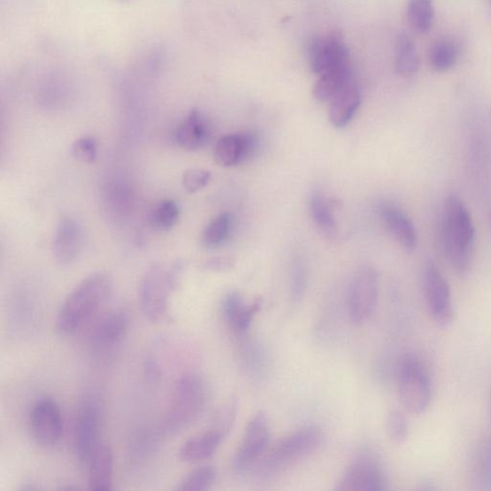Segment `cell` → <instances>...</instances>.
<instances>
[{"label": "cell", "mask_w": 491, "mask_h": 491, "mask_svg": "<svg viewBox=\"0 0 491 491\" xmlns=\"http://www.w3.org/2000/svg\"><path fill=\"white\" fill-rule=\"evenodd\" d=\"M351 64H343L320 76L313 96L320 102H331L342 90L352 84Z\"/></svg>", "instance_id": "cell-22"}, {"label": "cell", "mask_w": 491, "mask_h": 491, "mask_svg": "<svg viewBox=\"0 0 491 491\" xmlns=\"http://www.w3.org/2000/svg\"><path fill=\"white\" fill-rule=\"evenodd\" d=\"M308 61L319 77L324 72L350 63L349 49L339 31L315 36L308 46Z\"/></svg>", "instance_id": "cell-11"}, {"label": "cell", "mask_w": 491, "mask_h": 491, "mask_svg": "<svg viewBox=\"0 0 491 491\" xmlns=\"http://www.w3.org/2000/svg\"><path fill=\"white\" fill-rule=\"evenodd\" d=\"M71 152L83 163H93L98 155L97 140L93 137H82L72 144Z\"/></svg>", "instance_id": "cell-33"}, {"label": "cell", "mask_w": 491, "mask_h": 491, "mask_svg": "<svg viewBox=\"0 0 491 491\" xmlns=\"http://www.w3.org/2000/svg\"><path fill=\"white\" fill-rule=\"evenodd\" d=\"M234 261L225 257H215L207 260L203 263V268L208 271L217 272H226L234 268Z\"/></svg>", "instance_id": "cell-36"}, {"label": "cell", "mask_w": 491, "mask_h": 491, "mask_svg": "<svg viewBox=\"0 0 491 491\" xmlns=\"http://www.w3.org/2000/svg\"><path fill=\"white\" fill-rule=\"evenodd\" d=\"M210 137V122L201 112L194 108L178 126L175 141L183 150L197 151L205 147Z\"/></svg>", "instance_id": "cell-18"}, {"label": "cell", "mask_w": 491, "mask_h": 491, "mask_svg": "<svg viewBox=\"0 0 491 491\" xmlns=\"http://www.w3.org/2000/svg\"><path fill=\"white\" fill-rule=\"evenodd\" d=\"M147 372L148 377L152 378L153 380L158 379L160 376V370L158 362L153 359L149 360L147 366Z\"/></svg>", "instance_id": "cell-37"}, {"label": "cell", "mask_w": 491, "mask_h": 491, "mask_svg": "<svg viewBox=\"0 0 491 491\" xmlns=\"http://www.w3.org/2000/svg\"><path fill=\"white\" fill-rule=\"evenodd\" d=\"M398 394L400 403L413 414H424L430 405L431 380L424 363L414 356H406L400 365Z\"/></svg>", "instance_id": "cell-5"}, {"label": "cell", "mask_w": 491, "mask_h": 491, "mask_svg": "<svg viewBox=\"0 0 491 491\" xmlns=\"http://www.w3.org/2000/svg\"><path fill=\"white\" fill-rule=\"evenodd\" d=\"M131 324L130 314L123 309H116L104 314L89 333V342L98 350L115 347L128 332Z\"/></svg>", "instance_id": "cell-14"}, {"label": "cell", "mask_w": 491, "mask_h": 491, "mask_svg": "<svg viewBox=\"0 0 491 491\" xmlns=\"http://www.w3.org/2000/svg\"><path fill=\"white\" fill-rule=\"evenodd\" d=\"M258 143L257 136L252 134L224 136L215 144L213 159L222 168L238 166L251 156Z\"/></svg>", "instance_id": "cell-16"}, {"label": "cell", "mask_w": 491, "mask_h": 491, "mask_svg": "<svg viewBox=\"0 0 491 491\" xmlns=\"http://www.w3.org/2000/svg\"><path fill=\"white\" fill-rule=\"evenodd\" d=\"M323 434L317 426H306L291 433L262 455L256 465L262 476H271L291 463L316 450L322 444Z\"/></svg>", "instance_id": "cell-4"}, {"label": "cell", "mask_w": 491, "mask_h": 491, "mask_svg": "<svg viewBox=\"0 0 491 491\" xmlns=\"http://www.w3.org/2000/svg\"><path fill=\"white\" fill-rule=\"evenodd\" d=\"M211 179V174L204 169H189L183 178H181V185L189 193H195L208 186Z\"/></svg>", "instance_id": "cell-34"}, {"label": "cell", "mask_w": 491, "mask_h": 491, "mask_svg": "<svg viewBox=\"0 0 491 491\" xmlns=\"http://www.w3.org/2000/svg\"><path fill=\"white\" fill-rule=\"evenodd\" d=\"M84 245L82 225L70 216L63 217L53 241V256L61 265L74 263Z\"/></svg>", "instance_id": "cell-15"}, {"label": "cell", "mask_w": 491, "mask_h": 491, "mask_svg": "<svg viewBox=\"0 0 491 491\" xmlns=\"http://www.w3.org/2000/svg\"><path fill=\"white\" fill-rule=\"evenodd\" d=\"M360 104V90L352 83L331 101L330 120L332 124L336 128L347 126L358 111Z\"/></svg>", "instance_id": "cell-23"}, {"label": "cell", "mask_w": 491, "mask_h": 491, "mask_svg": "<svg viewBox=\"0 0 491 491\" xmlns=\"http://www.w3.org/2000/svg\"><path fill=\"white\" fill-rule=\"evenodd\" d=\"M424 290L429 315L435 323L446 326L454 317L449 284L443 272L433 262L424 271Z\"/></svg>", "instance_id": "cell-10"}, {"label": "cell", "mask_w": 491, "mask_h": 491, "mask_svg": "<svg viewBox=\"0 0 491 491\" xmlns=\"http://www.w3.org/2000/svg\"><path fill=\"white\" fill-rule=\"evenodd\" d=\"M270 438L268 417L264 412H259L246 427L242 443L232 461L234 471L243 475L256 465L268 449Z\"/></svg>", "instance_id": "cell-9"}, {"label": "cell", "mask_w": 491, "mask_h": 491, "mask_svg": "<svg viewBox=\"0 0 491 491\" xmlns=\"http://www.w3.org/2000/svg\"><path fill=\"white\" fill-rule=\"evenodd\" d=\"M217 478L214 466L205 465L189 473L176 487L178 491H204L210 489Z\"/></svg>", "instance_id": "cell-30"}, {"label": "cell", "mask_w": 491, "mask_h": 491, "mask_svg": "<svg viewBox=\"0 0 491 491\" xmlns=\"http://www.w3.org/2000/svg\"><path fill=\"white\" fill-rule=\"evenodd\" d=\"M394 54V68L398 76L411 77L420 69V56L408 34L399 33L396 36Z\"/></svg>", "instance_id": "cell-24"}, {"label": "cell", "mask_w": 491, "mask_h": 491, "mask_svg": "<svg viewBox=\"0 0 491 491\" xmlns=\"http://www.w3.org/2000/svg\"><path fill=\"white\" fill-rule=\"evenodd\" d=\"M460 56L459 47L448 40L435 42L429 51V63L436 72H445L457 64Z\"/></svg>", "instance_id": "cell-26"}, {"label": "cell", "mask_w": 491, "mask_h": 491, "mask_svg": "<svg viewBox=\"0 0 491 491\" xmlns=\"http://www.w3.org/2000/svg\"><path fill=\"white\" fill-rule=\"evenodd\" d=\"M228 435L225 431L211 425L206 432L193 436L180 447L179 460L187 464L208 460L220 448Z\"/></svg>", "instance_id": "cell-19"}, {"label": "cell", "mask_w": 491, "mask_h": 491, "mask_svg": "<svg viewBox=\"0 0 491 491\" xmlns=\"http://www.w3.org/2000/svg\"><path fill=\"white\" fill-rule=\"evenodd\" d=\"M311 212L313 221L320 230L329 238L337 234V224L332 210L321 193H314L311 199Z\"/></svg>", "instance_id": "cell-27"}, {"label": "cell", "mask_w": 491, "mask_h": 491, "mask_svg": "<svg viewBox=\"0 0 491 491\" xmlns=\"http://www.w3.org/2000/svg\"><path fill=\"white\" fill-rule=\"evenodd\" d=\"M88 486L90 490L107 491L114 485V453L107 444L101 443L89 462Z\"/></svg>", "instance_id": "cell-21"}, {"label": "cell", "mask_w": 491, "mask_h": 491, "mask_svg": "<svg viewBox=\"0 0 491 491\" xmlns=\"http://www.w3.org/2000/svg\"><path fill=\"white\" fill-rule=\"evenodd\" d=\"M307 287V271L302 261H296L291 272V296L296 302L301 301Z\"/></svg>", "instance_id": "cell-35"}, {"label": "cell", "mask_w": 491, "mask_h": 491, "mask_svg": "<svg viewBox=\"0 0 491 491\" xmlns=\"http://www.w3.org/2000/svg\"><path fill=\"white\" fill-rule=\"evenodd\" d=\"M207 400L208 387L201 375L195 373L181 375L174 386L167 430L177 432L189 427L203 413Z\"/></svg>", "instance_id": "cell-3"}, {"label": "cell", "mask_w": 491, "mask_h": 491, "mask_svg": "<svg viewBox=\"0 0 491 491\" xmlns=\"http://www.w3.org/2000/svg\"><path fill=\"white\" fill-rule=\"evenodd\" d=\"M173 291L169 270L160 264L151 265L144 272L139 285V302L145 317L153 323L165 319Z\"/></svg>", "instance_id": "cell-6"}, {"label": "cell", "mask_w": 491, "mask_h": 491, "mask_svg": "<svg viewBox=\"0 0 491 491\" xmlns=\"http://www.w3.org/2000/svg\"><path fill=\"white\" fill-rule=\"evenodd\" d=\"M261 299H257L248 304L243 296L236 291H230L226 294L221 305L225 321L231 327V330L239 334H244L249 331L253 318L261 312Z\"/></svg>", "instance_id": "cell-17"}, {"label": "cell", "mask_w": 491, "mask_h": 491, "mask_svg": "<svg viewBox=\"0 0 491 491\" xmlns=\"http://www.w3.org/2000/svg\"><path fill=\"white\" fill-rule=\"evenodd\" d=\"M339 491H384L387 480L379 463L370 456H363L343 472L338 486Z\"/></svg>", "instance_id": "cell-13"}, {"label": "cell", "mask_w": 491, "mask_h": 491, "mask_svg": "<svg viewBox=\"0 0 491 491\" xmlns=\"http://www.w3.org/2000/svg\"><path fill=\"white\" fill-rule=\"evenodd\" d=\"M380 216L394 240L407 251H413L417 245V232L408 215L392 204L380 208Z\"/></svg>", "instance_id": "cell-20"}, {"label": "cell", "mask_w": 491, "mask_h": 491, "mask_svg": "<svg viewBox=\"0 0 491 491\" xmlns=\"http://www.w3.org/2000/svg\"><path fill=\"white\" fill-rule=\"evenodd\" d=\"M476 475L482 488H491V441L485 442L478 450Z\"/></svg>", "instance_id": "cell-32"}, {"label": "cell", "mask_w": 491, "mask_h": 491, "mask_svg": "<svg viewBox=\"0 0 491 491\" xmlns=\"http://www.w3.org/2000/svg\"><path fill=\"white\" fill-rule=\"evenodd\" d=\"M232 226L230 213H222L214 218L202 234L204 247L212 249L221 246L228 239Z\"/></svg>", "instance_id": "cell-28"}, {"label": "cell", "mask_w": 491, "mask_h": 491, "mask_svg": "<svg viewBox=\"0 0 491 491\" xmlns=\"http://www.w3.org/2000/svg\"><path fill=\"white\" fill-rule=\"evenodd\" d=\"M33 439L43 446L56 445L62 439L64 422L60 406L49 397L38 400L30 413Z\"/></svg>", "instance_id": "cell-12"}, {"label": "cell", "mask_w": 491, "mask_h": 491, "mask_svg": "<svg viewBox=\"0 0 491 491\" xmlns=\"http://www.w3.org/2000/svg\"><path fill=\"white\" fill-rule=\"evenodd\" d=\"M407 19L413 30L420 34L428 33L435 20L433 0H408Z\"/></svg>", "instance_id": "cell-25"}, {"label": "cell", "mask_w": 491, "mask_h": 491, "mask_svg": "<svg viewBox=\"0 0 491 491\" xmlns=\"http://www.w3.org/2000/svg\"><path fill=\"white\" fill-rule=\"evenodd\" d=\"M180 210L173 199H163L152 211L150 221L152 226L161 231L173 229L179 220Z\"/></svg>", "instance_id": "cell-29"}, {"label": "cell", "mask_w": 491, "mask_h": 491, "mask_svg": "<svg viewBox=\"0 0 491 491\" xmlns=\"http://www.w3.org/2000/svg\"><path fill=\"white\" fill-rule=\"evenodd\" d=\"M113 288L112 277L104 271L84 279L61 305L56 322V332L61 336L77 332L111 298Z\"/></svg>", "instance_id": "cell-1"}, {"label": "cell", "mask_w": 491, "mask_h": 491, "mask_svg": "<svg viewBox=\"0 0 491 491\" xmlns=\"http://www.w3.org/2000/svg\"><path fill=\"white\" fill-rule=\"evenodd\" d=\"M476 230L472 216L456 193L447 196L442 223V243L452 268L460 276L469 271L475 251Z\"/></svg>", "instance_id": "cell-2"}, {"label": "cell", "mask_w": 491, "mask_h": 491, "mask_svg": "<svg viewBox=\"0 0 491 491\" xmlns=\"http://www.w3.org/2000/svg\"><path fill=\"white\" fill-rule=\"evenodd\" d=\"M102 409L95 395L84 400L76 427L75 450L79 462L88 464L100 443Z\"/></svg>", "instance_id": "cell-7"}, {"label": "cell", "mask_w": 491, "mask_h": 491, "mask_svg": "<svg viewBox=\"0 0 491 491\" xmlns=\"http://www.w3.org/2000/svg\"><path fill=\"white\" fill-rule=\"evenodd\" d=\"M386 431L389 439L395 445H403L408 440L409 424L402 411L392 410L388 414Z\"/></svg>", "instance_id": "cell-31"}, {"label": "cell", "mask_w": 491, "mask_h": 491, "mask_svg": "<svg viewBox=\"0 0 491 491\" xmlns=\"http://www.w3.org/2000/svg\"><path fill=\"white\" fill-rule=\"evenodd\" d=\"M379 296V278L372 267L355 272L349 294V315L355 324L366 322L374 313Z\"/></svg>", "instance_id": "cell-8"}]
</instances>
